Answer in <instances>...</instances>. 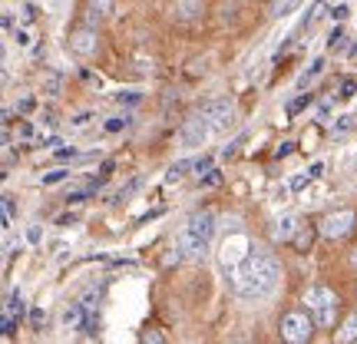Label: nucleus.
Segmentation results:
<instances>
[{
	"label": "nucleus",
	"instance_id": "obj_1",
	"mask_svg": "<svg viewBox=\"0 0 357 344\" xmlns=\"http://www.w3.org/2000/svg\"><path fill=\"white\" fill-rule=\"evenodd\" d=\"M231 278V288L238 298H248V301H258V298H265V294L275 292V285L281 278V262L271 252H252V255L245 258L238 268H231L229 271Z\"/></svg>",
	"mask_w": 357,
	"mask_h": 344
},
{
	"label": "nucleus",
	"instance_id": "obj_2",
	"mask_svg": "<svg viewBox=\"0 0 357 344\" xmlns=\"http://www.w3.org/2000/svg\"><path fill=\"white\" fill-rule=\"evenodd\" d=\"M215 235V212H195L178 235V248L185 258H202Z\"/></svg>",
	"mask_w": 357,
	"mask_h": 344
},
{
	"label": "nucleus",
	"instance_id": "obj_3",
	"mask_svg": "<svg viewBox=\"0 0 357 344\" xmlns=\"http://www.w3.org/2000/svg\"><path fill=\"white\" fill-rule=\"evenodd\" d=\"M305 305H307V315L314 318L318 328H334V321H337V311H341V298L331 292V288H324V285H314V288H307L305 294Z\"/></svg>",
	"mask_w": 357,
	"mask_h": 344
},
{
	"label": "nucleus",
	"instance_id": "obj_4",
	"mask_svg": "<svg viewBox=\"0 0 357 344\" xmlns=\"http://www.w3.org/2000/svg\"><path fill=\"white\" fill-rule=\"evenodd\" d=\"M314 318L305 315V311H288L284 318H281V338L284 344H307L314 338Z\"/></svg>",
	"mask_w": 357,
	"mask_h": 344
},
{
	"label": "nucleus",
	"instance_id": "obj_5",
	"mask_svg": "<svg viewBox=\"0 0 357 344\" xmlns=\"http://www.w3.org/2000/svg\"><path fill=\"white\" fill-rule=\"evenodd\" d=\"M354 222H357L354 212H351V209H341V212H331V216L321 218L318 232L324 235V239H334V242H337V239H344L347 232L354 229Z\"/></svg>",
	"mask_w": 357,
	"mask_h": 344
},
{
	"label": "nucleus",
	"instance_id": "obj_6",
	"mask_svg": "<svg viewBox=\"0 0 357 344\" xmlns=\"http://www.w3.org/2000/svg\"><path fill=\"white\" fill-rule=\"evenodd\" d=\"M248 255H252V245H248V239H245L242 232H235V235H229L222 242V265H225V271L238 268Z\"/></svg>",
	"mask_w": 357,
	"mask_h": 344
},
{
	"label": "nucleus",
	"instance_id": "obj_7",
	"mask_svg": "<svg viewBox=\"0 0 357 344\" xmlns=\"http://www.w3.org/2000/svg\"><path fill=\"white\" fill-rule=\"evenodd\" d=\"M208 133H212V123L199 113V116H192V119H185V123H182V129H178V140H182V146H202V142L208 140Z\"/></svg>",
	"mask_w": 357,
	"mask_h": 344
},
{
	"label": "nucleus",
	"instance_id": "obj_8",
	"mask_svg": "<svg viewBox=\"0 0 357 344\" xmlns=\"http://www.w3.org/2000/svg\"><path fill=\"white\" fill-rule=\"evenodd\" d=\"M199 113L212 123V129H225L235 116V106H231V100H205Z\"/></svg>",
	"mask_w": 357,
	"mask_h": 344
},
{
	"label": "nucleus",
	"instance_id": "obj_9",
	"mask_svg": "<svg viewBox=\"0 0 357 344\" xmlns=\"http://www.w3.org/2000/svg\"><path fill=\"white\" fill-rule=\"evenodd\" d=\"M70 50L77 53V57H96L100 50V33L93 30V27H79L70 33Z\"/></svg>",
	"mask_w": 357,
	"mask_h": 344
},
{
	"label": "nucleus",
	"instance_id": "obj_10",
	"mask_svg": "<svg viewBox=\"0 0 357 344\" xmlns=\"http://www.w3.org/2000/svg\"><path fill=\"white\" fill-rule=\"evenodd\" d=\"M205 13V0H172L169 7V17L176 24H189V20H199Z\"/></svg>",
	"mask_w": 357,
	"mask_h": 344
},
{
	"label": "nucleus",
	"instance_id": "obj_11",
	"mask_svg": "<svg viewBox=\"0 0 357 344\" xmlns=\"http://www.w3.org/2000/svg\"><path fill=\"white\" fill-rule=\"evenodd\" d=\"M301 232V218L298 216H281L275 222V229H271V239L275 242H294V235Z\"/></svg>",
	"mask_w": 357,
	"mask_h": 344
},
{
	"label": "nucleus",
	"instance_id": "obj_12",
	"mask_svg": "<svg viewBox=\"0 0 357 344\" xmlns=\"http://www.w3.org/2000/svg\"><path fill=\"white\" fill-rule=\"evenodd\" d=\"M40 89L47 93V96H60V89H63V77L60 73H43V80H40Z\"/></svg>",
	"mask_w": 357,
	"mask_h": 344
},
{
	"label": "nucleus",
	"instance_id": "obj_13",
	"mask_svg": "<svg viewBox=\"0 0 357 344\" xmlns=\"http://www.w3.org/2000/svg\"><path fill=\"white\" fill-rule=\"evenodd\" d=\"M354 341H357V311L341 324V331H337V344H354Z\"/></svg>",
	"mask_w": 357,
	"mask_h": 344
},
{
	"label": "nucleus",
	"instance_id": "obj_14",
	"mask_svg": "<svg viewBox=\"0 0 357 344\" xmlns=\"http://www.w3.org/2000/svg\"><path fill=\"white\" fill-rule=\"evenodd\" d=\"M311 242H314V229H307V225H301V232L294 235V252H307L311 248Z\"/></svg>",
	"mask_w": 357,
	"mask_h": 344
},
{
	"label": "nucleus",
	"instance_id": "obj_15",
	"mask_svg": "<svg viewBox=\"0 0 357 344\" xmlns=\"http://www.w3.org/2000/svg\"><path fill=\"white\" fill-rule=\"evenodd\" d=\"M83 311H86V308L83 305H70L63 311V324L66 328H79V324H83Z\"/></svg>",
	"mask_w": 357,
	"mask_h": 344
},
{
	"label": "nucleus",
	"instance_id": "obj_16",
	"mask_svg": "<svg viewBox=\"0 0 357 344\" xmlns=\"http://www.w3.org/2000/svg\"><path fill=\"white\" fill-rule=\"evenodd\" d=\"M139 186H142V176H136V179H129L126 186H123V189L116 192V199H113V202H126V199H129V195H132V192H136V189H139Z\"/></svg>",
	"mask_w": 357,
	"mask_h": 344
},
{
	"label": "nucleus",
	"instance_id": "obj_17",
	"mask_svg": "<svg viewBox=\"0 0 357 344\" xmlns=\"http://www.w3.org/2000/svg\"><path fill=\"white\" fill-rule=\"evenodd\" d=\"M354 126H357V116H341V119L334 123V136H347Z\"/></svg>",
	"mask_w": 357,
	"mask_h": 344
},
{
	"label": "nucleus",
	"instance_id": "obj_18",
	"mask_svg": "<svg viewBox=\"0 0 357 344\" xmlns=\"http://www.w3.org/2000/svg\"><path fill=\"white\" fill-rule=\"evenodd\" d=\"M185 169H192L189 159H182V163H176V166H172V169L166 172V182H178V179L185 176Z\"/></svg>",
	"mask_w": 357,
	"mask_h": 344
},
{
	"label": "nucleus",
	"instance_id": "obj_19",
	"mask_svg": "<svg viewBox=\"0 0 357 344\" xmlns=\"http://www.w3.org/2000/svg\"><path fill=\"white\" fill-rule=\"evenodd\" d=\"M129 123H132V116L123 113V116H113L109 123H106V133H119V129H126Z\"/></svg>",
	"mask_w": 357,
	"mask_h": 344
},
{
	"label": "nucleus",
	"instance_id": "obj_20",
	"mask_svg": "<svg viewBox=\"0 0 357 344\" xmlns=\"http://www.w3.org/2000/svg\"><path fill=\"white\" fill-rule=\"evenodd\" d=\"M311 100H314V96H311V93H301V96H298V100H294V103H288V116L301 113V110H305V106H311Z\"/></svg>",
	"mask_w": 357,
	"mask_h": 344
},
{
	"label": "nucleus",
	"instance_id": "obj_21",
	"mask_svg": "<svg viewBox=\"0 0 357 344\" xmlns=\"http://www.w3.org/2000/svg\"><path fill=\"white\" fill-rule=\"evenodd\" d=\"M321 70H324V60H314V63H311V70H305V73H301V80H298V83H301V87H307V83H311V80L318 77Z\"/></svg>",
	"mask_w": 357,
	"mask_h": 344
},
{
	"label": "nucleus",
	"instance_id": "obj_22",
	"mask_svg": "<svg viewBox=\"0 0 357 344\" xmlns=\"http://www.w3.org/2000/svg\"><path fill=\"white\" fill-rule=\"evenodd\" d=\"M89 10H96L100 17H109L113 13V0H89Z\"/></svg>",
	"mask_w": 357,
	"mask_h": 344
},
{
	"label": "nucleus",
	"instance_id": "obj_23",
	"mask_svg": "<svg viewBox=\"0 0 357 344\" xmlns=\"http://www.w3.org/2000/svg\"><path fill=\"white\" fill-rule=\"evenodd\" d=\"M66 176H70V169H53V172L43 176V186H56V182H63Z\"/></svg>",
	"mask_w": 357,
	"mask_h": 344
},
{
	"label": "nucleus",
	"instance_id": "obj_24",
	"mask_svg": "<svg viewBox=\"0 0 357 344\" xmlns=\"http://www.w3.org/2000/svg\"><path fill=\"white\" fill-rule=\"evenodd\" d=\"M139 100H142V93H136V89H129V93H116V103H126V106H136Z\"/></svg>",
	"mask_w": 357,
	"mask_h": 344
},
{
	"label": "nucleus",
	"instance_id": "obj_25",
	"mask_svg": "<svg viewBox=\"0 0 357 344\" xmlns=\"http://www.w3.org/2000/svg\"><path fill=\"white\" fill-rule=\"evenodd\" d=\"M192 169H195L199 176H205V172H212V156H202V159H195V163H192Z\"/></svg>",
	"mask_w": 357,
	"mask_h": 344
},
{
	"label": "nucleus",
	"instance_id": "obj_26",
	"mask_svg": "<svg viewBox=\"0 0 357 344\" xmlns=\"http://www.w3.org/2000/svg\"><path fill=\"white\" fill-rule=\"evenodd\" d=\"M357 93V80H344V87H341V100H351Z\"/></svg>",
	"mask_w": 357,
	"mask_h": 344
},
{
	"label": "nucleus",
	"instance_id": "obj_27",
	"mask_svg": "<svg viewBox=\"0 0 357 344\" xmlns=\"http://www.w3.org/2000/svg\"><path fill=\"white\" fill-rule=\"evenodd\" d=\"M242 142H245V136H238V140H235V142H229V146L222 149V156H225V159H231V156L238 153V146H242Z\"/></svg>",
	"mask_w": 357,
	"mask_h": 344
},
{
	"label": "nucleus",
	"instance_id": "obj_28",
	"mask_svg": "<svg viewBox=\"0 0 357 344\" xmlns=\"http://www.w3.org/2000/svg\"><path fill=\"white\" fill-rule=\"evenodd\" d=\"M33 106H37V103H33V96H24V100L17 103V113H33Z\"/></svg>",
	"mask_w": 357,
	"mask_h": 344
},
{
	"label": "nucleus",
	"instance_id": "obj_29",
	"mask_svg": "<svg viewBox=\"0 0 357 344\" xmlns=\"http://www.w3.org/2000/svg\"><path fill=\"white\" fill-rule=\"evenodd\" d=\"M142 344H166L159 331H142Z\"/></svg>",
	"mask_w": 357,
	"mask_h": 344
},
{
	"label": "nucleus",
	"instance_id": "obj_30",
	"mask_svg": "<svg viewBox=\"0 0 357 344\" xmlns=\"http://www.w3.org/2000/svg\"><path fill=\"white\" fill-rule=\"evenodd\" d=\"M20 17H24V24H33V20H37V7H30V3H26L24 10H20Z\"/></svg>",
	"mask_w": 357,
	"mask_h": 344
},
{
	"label": "nucleus",
	"instance_id": "obj_31",
	"mask_svg": "<svg viewBox=\"0 0 357 344\" xmlns=\"http://www.w3.org/2000/svg\"><path fill=\"white\" fill-rule=\"evenodd\" d=\"M341 40H344V30L337 27V30L331 33V37H328V47H331V50H334V47H341Z\"/></svg>",
	"mask_w": 357,
	"mask_h": 344
},
{
	"label": "nucleus",
	"instance_id": "obj_32",
	"mask_svg": "<svg viewBox=\"0 0 357 344\" xmlns=\"http://www.w3.org/2000/svg\"><path fill=\"white\" fill-rule=\"evenodd\" d=\"M113 169H116V163H113V159H106V163H102V166H100V179H102V182L109 179V172H113Z\"/></svg>",
	"mask_w": 357,
	"mask_h": 344
},
{
	"label": "nucleus",
	"instance_id": "obj_33",
	"mask_svg": "<svg viewBox=\"0 0 357 344\" xmlns=\"http://www.w3.org/2000/svg\"><path fill=\"white\" fill-rule=\"evenodd\" d=\"M291 149H294V142H281L278 149H275V159H284V156L291 153Z\"/></svg>",
	"mask_w": 357,
	"mask_h": 344
},
{
	"label": "nucleus",
	"instance_id": "obj_34",
	"mask_svg": "<svg viewBox=\"0 0 357 344\" xmlns=\"http://www.w3.org/2000/svg\"><path fill=\"white\" fill-rule=\"evenodd\" d=\"M13 331H17V321H13L10 315H3V334H7V338H10Z\"/></svg>",
	"mask_w": 357,
	"mask_h": 344
},
{
	"label": "nucleus",
	"instance_id": "obj_35",
	"mask_svg": "<svg viewBox=\"0 0 357 344\" xmlns=\"http://www.w3.org/2000/svg\"><path fill=\"white\" fill-rule=\"evenodd\" d=\"M202 182H205V186H215V182H222V172H218V169H212V172H208Z\"/></svg>",
	"mask_w": 357,
	"mask_h": 344
},
{
	"label": "nucleus",
	"instance_id": "obj_36",
	"mask_svg": "<svg viewBox=\"0 0 357 344\" xmlns=\"http://www.w3.org/2000/svg\"><path fill=\"white\" fill-rule=\"evenodd\" d=\"M43 318H47V315H43L40 308H33V311H30V321H33V328H40V324H43Z\"/></svg>",
	"mask_w": 357,
	"mask_h": 344
},
{
	"label": "nucleus",
	"instance_id": "obj_37",
	"mask_svg": "<svg viewBox=\"0 0 357 344\" xmlns=\"http://www.w3.org/2000/svg\"><path fill=\"white\" fill-rule=\"evenodd\" d=\"M202 70H205V60H192V63H189V73H192V77H199Z\"/></svg>",
	"mask_w": 357,
	"mask_h": 344
},
{
	"label": "nucleus",
	"instance_id": "obj_38",
	"mask_svg": "<svg viewBox=\"0 0 357 344\" xmlns=\"http://www.w3.org/2000/svg\"><path fill=\"white\" fill-rule=\"evenodd\" d=\"M305 186H307V176H294V179H291V189H294V192H301Z\"/></svg>",
	"mask_w": 357,
	"mask_h": 344
},
{
	"label": "nucleus",
	"instance_id": "obj_39",
	"mask_svg": "<svg viewBox=\"0 0 357 344\" xmlns=\"http://www.w3.org/2000/svg\"><path fill=\"white\" fill-rule=\"evenodd\" d=\"M17 43H20V47H30V33H26V30H17Z\"/></svg>",
	"mask_w": 357,
	"mask_h": 344
},
{
	"label": "nucleus",
	"instance_id": "obj_40",
	"mask_svg": "<svg viewBox=\"0 0 357 344\" xmlns=\"http://www.w3.org/2000/svg\"><path fill=\"white\" fill-rule=\"evenodd\" d=\"M331 17H334V20H344V17H347V7H344V3H341V7H334Z\"/></svg>",
	"mask_w": 357,
	"mask_h": 344
},
{
	"label": "nucleus",
	"instance_id": "obj_41",
	"mask_svg": "<svg viewBox=\"0 0 357 344\" xmlns=\"http://www.w3.org/2000/svg\"><path fill=\"white\" fill-rule=\"evenodd\" d=\"M20 136H24V140H33V126H30V123H24V126H20Z\"/></svg>",
	"mask_w": 357,
	"mask_h": 344
},
{
	"label": "nucleus",
	"instance_id": "obj_42",
	"mask_svg": "<svg viewBox=\"0 0 357 344\" xmlns=\"http://www.w3.org/2000/svg\"><path fill=\"white\" fill-rule=\"evenodd\" d=\"M73 156H77V149L70 146V149H60V153H56V159H73Z\"/></svg>",
	"mask_w": 357,
	"mask_h": 344
},
{
	"label": "nucleus",
	"instance_id": "obj_43",
	"mask_svg": "<svg viewBox=\"0 0 357 344\" xmlns=\"http://www.w3.org/2000/svg\"><path fill=\"white\" fill-rule=\"evenodd\" d=\"M321 172H324V166H321V163H314V166H311V172H307V176H311V179H318Z\"/></svg>",
	"mask_w": 357,
	"mask_h": 344
},
{
	"label": "nucleus",
	"instance_id": "obj_44",
	"mask_svg": "<svg viewBox=\"0 0 357 344\" xmlns=\"http://www.w3.org/2000/svg\"><path fill=\"white\" fill-rule=\"evenodd\" d=\"M26 239H30L33 245H37V242H40V229H30V232H26Z\"/></svg>",
	"mask_w": 357,
	"mask_h": 344
},
{
	"label": "nucleus",
	"instance_id": "obj_45",
	"mask_svg": "<svg viewBox=\"0 0 357 344\" xmlns=\"http://www.w3.org/2000/svg\"><path fill=\"white\" fill-rule=\"evenodd\" d=\"M351 265L357 268V248H351Z\"/></svg>",
	"mask_w": 357,
	"mask_h": 344
},
{
	"label": "nucleus",
	"instance_id": "obj_46",
	"mask_svg": "<svg viewBox=\"0 0 357 344\" xmlns=\"http://www.w3.org/2000/svg\"><path fill=\"white\" fill-rule=\"evenodd\" d=\"M235 344H245V341H235Z\"/></svg>",
	"mask_w": 357,
	"mask_h": 344
}]
</instances>
